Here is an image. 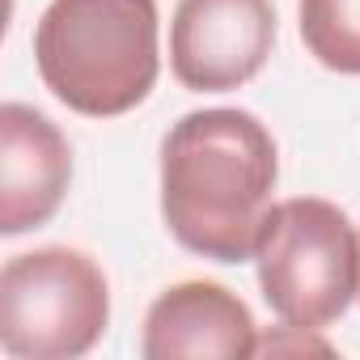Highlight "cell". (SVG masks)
<instances>
[{"mask_svg": "<svg viewBox=\"0 0 360 360\" xmlns=\"http://www.w3.org/2000/svg\"><path fill=\"white\" fill-rule=\"evenodd\" d=\"M280 153L271 131L238 106L183 115L161 140V217L165 229L212 263L255 259Z\"/></svg>", "mask_w": 360, "mask_h": 360, "instance_id": "6da1fadb", "label": "cell"}, {"mask_svg": "<svg viewBox=\"0 0 360 360\" xmlns=\"http://www.w3.org/2000/svg\"><path fill=\"white\" fill-rule=\"evenodd\" d=\"M34 64L85 119L136 110L161 72L157 0H51L34 26Z\"/></svg>", "mask_w": 360, "mask_h": 360, "instance_id": "7a4b0ae2", "label": "cell"}, {"mask_svg": "<svg viewBox=\"0 0 360 360\" xmlns=\"http://www.w3.org/2000/svg\"><path fill=\"white\" fill-rule=\"evenodd\" d=\"M259 288L292 330H322L360 297V229L318 195L271 204L255 246Z\"/></svg>", "mask_w": 360, "mask_h": 360, "instance_id": "3957f363", "label": "cell"}, {"mask_svg": "<svg viewBox=\"0 0 360 360\" xmlns=\"http://www.w3.org/2000/svg\"><path fill=\"white\" fill-rule=\"evenodd\" d=\"M110 322L102 267L72 246L13 255L0 271V347L18 360H77Z\"/></svg>", "mask_w": 360, "mask_h": 360, "instance_id": "277c9868", "label": "cell"}, {"mask_svg": "<svg viewBox=\"0 0 360 360\" xmlns=\"http://www.w3.org/2000/svg\"><path fill=\"white\" fill-rule=\"evenodd\" d=\"M276 47L271 0H178L169 72L191 94H229L255 81Z\"/></svg>", "mask_w": 360, "mask_h": 360, "instance_id": "5b68a950", "label": "cell"}, {"mask_svg": "<svg viewBox=\"0 0 360 360\" xmlns=\"http://www.w3.org/2000/svg\"><path fill=\"white\" fill-rule=\"evenodd\" d=\"M72 183V148L64 131L26 102L0 106V233L43 229Z\"/></svg>", "mask_w": 360, "mask_h": 360, "instance_id": "8992f818", "label": "cell"}, {"mask_svg": "<svg viewBox=\"0 0 360 360\" xmlns=\"http://www.w3.org/2000/svg\"><path fill=\"white\" fill-rule=\"evenodd\" d=\"M259 352V326L238 292L217 280H183L165 288L148 314L140 335L144 360H242Z\"/></svg>", "mask_w": 360, "mask_h": 360, "instance_id": "52a82bcc", "label": "cell"}, {"mask_svg": "<svg viewBox=\"0 0 360 360\" xmlns=\"http://www.w3.org/2000/svg\"><path fill=\"white\" fill-rule=\"evenodd\" d=\"M297 26L322 68L360 77V0H301Z\"/></svg>", "mask_w": 360, "mask_h": 360, "instance_id": "ba28073f", "label": "cell"}]
</instances>
